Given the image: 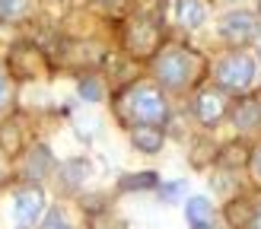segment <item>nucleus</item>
Returning a JSON list of instances; mask_svg holds the SVG:
<instances>
[{
	"mask_svg": "<svg viewBox=\"0 0 261 229\" xmlns=\"http://www.w3.org/2000/svg\"><path fill=\"white\" fill-rule=\"evenodd\" d=\"M0 144H4V150H10V153L19 150V127L13 121H7L4 127H0Z\"/></svg>",
	"mask_w": 261,
	"mask_h": 229,
	"instance_id": "18",
	"label": "nucleus"
},
{
	"mask_svg": "<svg viewBox=\"0 0 261 229\" xmlns=\"http://www.w3.org/2000/svg\"><path fill=\"white\" fill-rule=\"evenodd\" d=\"M214 80L217 89H223L226 96H249L258 86V61L249 51H232V54L220 58V64L214 67Z\"/></svg>",
	"mask_w": 261,
	"mask_h": 229,
	"instance_id": "3",
	"label": "nucleus"
},
{
	"mask_svg": "<svg viewBox=\"0 0 261 229\" xmlns=\"http://www.w3.org/2000/svg\"><path fill=\"white\" fill-rule=\"evenodd\" d=\"M156 191H160V197H163V201H178L181 194H185V182H169V185L163 182Z\"/></svg>",
	"mask_w": 261,
	"mask_h": 229,
	"instance_id": "19",
	"label": "nucleus"
},
{
	"mask_svg": "<svg viewBox=\"0 0 261 229\" xmlns=\"http://www.w3.org/2000/svg\"><path fill=\"white\" fill-rule=\"evenodd\" d=\"M55 169V156H51L48 147H35L29 153V159H25V178L29 182H42V178Z\"/></svg>",
	"mask_w": 261,
	"mask_h": 229,
	"instance_id": "12",
	"label": "nucleus"
},
{
	"mask_svg": "<svg viewBox=\"0 0 261 229\" xmlns=\"http://www.w3.org/2000/svg\"><path fill=\"white\" fill-rule=\"evenodd\" d=\"M153 76L166 93H185L201 76V58L181 45H166L153 58Z\"/></svg>",
	"mask_w": 261,
	"mask_h": 229,
	"instance_id": "1",
	"label": "nucleus"
},
{
	"mask_svg": "<svg viewBox=\"0 0 261 229\" xmlns=\"http://www.w3.org/2000/svg\"><path fill=\"white\" fill-rule=\"evenodd\" d=\"M86 175H89V162L86 159H70L67 165H61V178H64L67 188H76L80 182H86Z\"/></svg>",
	"mask_w": 261,
	"mask_h": 229,
	"instance_id": "14",
	"label": "nucleus"
},
{
	"mask_svg": "<svg viewBox=\"0 0 261 229\" xmlns=\"http://www.w3.org/2000/svg\"><path fill=\"white\" fill-rule=\"evenodd\" d=\"M130 144H134V150L153 156V153H160L166 147V134H163V127L140 124V127H130Z\"/></svg>",
	"mask_w": 261,
	"mask_h": 229,
	"instance_id": "9",
	"label": "nucleus"
},
{
	"mask_svg": "<svg viewBox=\"0 0 261 229\" xmlns=\"http://www.w3.org/2000/svg\"><path fill=\"white\" fill-rule=\"evenodd\" d=\"M38 229H73V226H70L67 216H64L61 207H51V210L45 213V220H42V226H38Z\"/></svg>",
	"mask_w": 261,
	"mask_h": 229,
	"instance_id": "17",
	"label": "nucleus"
},
{
	"mask_svg": "<svg viewBox=\"0 0 261 229\" xmlns=\"http://www.w3.org/2000/svg\"><path fill=\"white\" fill-rule=\"evenodd\" d=\"M153 188H160V175L156 172H137V175L121 178V191H153Z\"/></svg>",
	"mask_w": 261,
	"mask_h": 229,
	"instance_id": "13",
	"label": "nucleus"
},
{
	"mask_svg": "<svg viewBox=\"0 0 261 229\" xmlns=\"http://www.w3.org/2000/svg\"><path fill=\"white\" fill-rule=\"evenodd\" d=\"M229 111H232V108H229V96L223 93V89H217V86L201 89V93L194 96V102H191L194 121L204 124V127H217Z\"/></svg>",
	"mask_w": 261,
	"mask_h": 229,
	"instance_id": "6",
	"label": "nucleus"
},
{
	"mask_svg": "<svg viewBox=\"0 0 261 229\" xmlns=\"http://www.w3.org/2000/svg\"><path fill=\"white\" fill-rule=\"evenodd\" d=\"M80 96L86 102H99L102 99V80L99 76H83L80 80Z\"/></svg>",
	"mask_w": 261,
	"mask_h": 229,
	"instance_id": "16",
	"label": "nucleus"
},
{
	"mask_svg": "<svg viewBox=\"0 0 261 229\" xmlns=\"http://www.w3.org/2000/svg\"><path fill=\"white\" fill-rule=\"evenodd\" d=\"M185 220H188V229H220L217 210H214L211 197H204V194H194L185 201Z\"/></svg>",
	"mask_w": 261,
	"mask_h": 229,
	"instance_id": "7",
	"label": "nucleus"
},
{
	"mask_svg": "<svg viewBox=\"0 0 261 229\" xmlns=\"http://www.w3.org/2000/svg\"><path fill=\"white\" fill-rule=\"evenodd\" d=\"M127 48L137 51V54H150L156 48V25L147 22V19H137L127 32Z\"/></svg>",
	"mask_w": 261,
	"mask_h": 229,
	"instance_id": "10",
	"label": "nucleus"
},
{
	"mask_svg": "<svg viewBox=\"0 0 261 229\" xmlns=\"http://www.w3.org/2000/svg\"><path fill=\"white\" fill-rule=\"evenodd\" d=\"M249 229H261V197L255 201V207H252V220H249Z\"/></svg>",
	"mask_w": 261,
	"mask_h": 229,
	"instance_id": "22",
	"label": "nucleus"
},
{
	"mask_svg": "<svg viewBox=\"0 0 261 229\" xmlns=\"http://www.w3.org/2000/svg\"><path fill=\"white\" fill-rule=\"evenodd\" d=\"M249 169H252V178H255V185L261 188V140L252 147V156H249Z\"/></svg>",
	"mask_w": 261,
	"mask_h": 229,
	"instance_id": "20",
	"label": "nucleus"
},
{
	"mask_svg": "<svg viewBox=\"0 0 261 229\" xmlns=\"http://www.w3.org/2000/svg\"><path fill=\"white\" fill-rule=\"evenodd\" d=\"M121 114L130 121V127H140V124H150V127H163L169 121V102L163 96L160 86H150V83H140V86H130L124 99H121Z\"/></svg>",
	"mask_w": 261,
	"mask_h": 229,
	"instance_id": "2",
	"label": "nucleus"
},
{
	"mask_svg": "<svg viewBox=\"0 0 261 229\" xmlns=\"http://www.w3.org/2000/svg\"><path fill=\"white\" fill-rule=\"evenodd\" d=\"M204 19H207L204 0H175V22L181 29H198Z\"/></svg>",
	"mask_w": 261,
	"mask_h": 229,
	"instance_id": "11",
	"label": "nucleus"
},
{
	"mask_svg": "<svg viewBox=\"0 0 261 229\" xmlns=\"http://www.w3.org/2000/svg\"><path fill=\"white\" fill-rule=\"evenodd\" d=\"M32 0H0V22H16L29 13Z\"/></svg>",
	"mask_w": 261,
	"mask_h": 229,
	"instance_id": "15",
	"label": "nucleus"
},
{
	"mask_svg": "<svg viewBox=\"0 0 261 229\" xmlns=\"http://www.w3.org/2000/svg\"><path fill=\"white\" fill-rule=\"evenodd\" d=\"M217 35L223 38L226 45L245 48V45H252V42L261 38V19L249 10H232L217 22Z\"/></svg>",
	"mask_w": 261,
	"mask_h": 229,
	"instance_id": "5",
	"label": "nucleus"
},
{
	"mask_svg": "<svg viewBox=\"0 0 261 229\" xmlns=\"http://www.w3.org/2000/svg\"><path fill=\"white\" fill-rule=\"evenodd\" d=\"M48 213L45 188L35 182H25L13 191V226L16 229H35Z\"/></svg>",
	"mask_w": 261,
	"mask_h": 229,
	"instance_id": "4",
	"label": "nucleus"
},
{
	"mask_svg": "<svg viewBox=\"0 0 261 229\" xmlns=\"http://www.w3.org/2000/svg\"><path fill=\"white\" fill-rule=\"evenodd\" d=\"M7 96H10V83H7V73H4V67H0V108L7 105Z\"/></svg>",
	"mask_w": 261,
	"mask_h": 229,
	"instance_id": "21",
	"label": "nucleus"
},
{
	"mask_svg": "<svg viewBox=\"0 0 261 229\" xmlns=\"http://www.w3.org/2000/svg\"><path fill=\"white\" fill-rule=\"evenodd\" d=\"M229 118H232V124H236V131H242V134L261 131V105L255 99H242L239 105H232Z\"/></svg>",
	"mask_w": 261,
	"mask_h": 229,
	"instance_id": "8",
	"label": "nucleus"
}]
</instances>
